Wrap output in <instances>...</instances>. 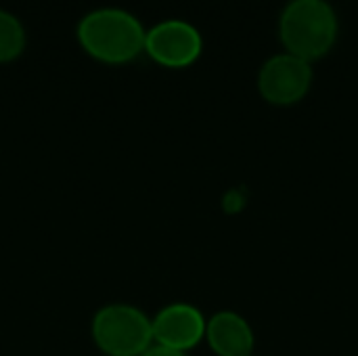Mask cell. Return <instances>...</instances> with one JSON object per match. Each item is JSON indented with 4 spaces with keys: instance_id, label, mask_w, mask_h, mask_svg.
<instances>
[{
    "instance_id": "cell-1",
    "label": "cell",
    "mask_w": 358,
    "mask_h": 356,
    "mask_svg": "<svg viewBox=\"0 0 358 356\" xmlns=\"http://www.w3.org/2000/svg\"><path fill=\"white\" fill-rule=\"evenodd\" d=\"M141 21L122 8H96L78 23L80 44L99 61L126 63L145 48Z\"/></svg>"
},
{
    "instance_id": "cell-2",
    "label": "cell",
    "mask_w": 358,
    "mask_h": 356,
    "mask_svg": "<svg viewBox=\"0 0 358 356\" xmlns=\"http://www.w3.org/2000/svg\"><path fill=\"white\" fill-rule=\"evenodd\" d=\"M338 17L327 0H292L281 15V38L292 55L306 61L325 55L336 42Z\"/></svg>"
},
{
    "instance_id": "cell-3",
    "label": "cell",
    "mask_w": 358,
    "mask_h": 356,
    "mask_svg": "<svg viewBox=\"0 0 358 356\" xmlns=\"http://www.w3.org/2000/svg\"><path fill=\"white\" fill-rule=\"evenodd\" d=\"M92 338L107 356H143L151 348L153 327L138 308L111 304L96 313Z\"/></svg>"
},
{
    "instance_id": "cell-4",
    "label": "cell",
    "mask_w": 358,
    "mask_h": 356,
    "mask_svg": "<svg viewBox=\"0 0 358 356\" xmlns=\"http://www.w3.org/2000/svg\"><path fill=\"white\" fill-rule=\"evenodd\" d=\"M310 82H313L310 63L292 52L271 57L258 73L260 94L275 105L298 103L308 92Z\"/></svg>"
},
{
    "instance_id": "cell-5",
    "label": "cell",
    "mask_w": 358,
    "mask_h": 356,
    "mask_svg": "<svg viewBox=\"0 0 358 356\" xmlns=\"http://www.w3.org/2000/svg\"><path fill=\"white\" fill-rule=\"evenodd\" d=\"M145 48L157 63L168 67H182L193 63L201 52V36L191 23L170 19L147 31Z\"/></svg>"
},
{
    "instance_id": "cell-6",
    "label": "cell",
    "mask_w": 358,
    "mask_h": 356,
    "mask_svg": "<svg viewBox=\"0 0 358 356\" xmlns=\"http://www.w3.org/2000/svg\"><path fill=\"white\" fill-rule=\"evenodd\" d=\"M151 327L155 344L187 353L195 348L201 340H206L208 321L195 306L176 302L162 308L151 321Z\"/></svg>"
},
{
    "instance_id": "cell-7",
    "label": "cell",
    "mask_w": 358,
    "mask_h": 356,
    "mask_svg": "<svg viewBox=\"0 0 358 356\" xmlns=\"http://www.w3.org/2000/svg\"><path fill=\"white\" fill-rule=\"evenodd\" d=\"M206 340L218 356H252L256 344L250 323L233 311H220L208 321Z\"/></svg>"
},
{
    "instance_id": "cell-8",
    "label": "cell",
    "mask_w": 358,
    "mask_h": 356,
    "mask_svg": "<svg viewBox=\"0 0 358 356\" xmlns=\"http://www.w3.org/2000/svg\"><path fill=\"white\" fill-rule=\"evenodd\" d=\"M25 48V29L21 25V21L0 8V63L13 61L17 59Z\"/></svg>"
},
{
    "instance_id": "cell-9",
    "label": "cell",
    "mask_w": 358,
    "mask_h": 356,
    "mask_svg": "<svg viewBox=\"0 0 358 356\" xmlns=\"http://www.w3.org/2000/svg\"><path fill=\"white\" fill-rule=\"evenodd\" d=\"M143 356H187V353H180V350H174V348H166V346H151Z\"/></svg>"
}]
</instances>
